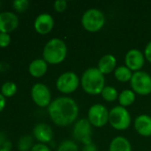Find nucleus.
Here are the masks:
<instances>
[{
    "label": "nucleus",
    "mask_w": 151,
    "mask_h": 151,
    "mask_svg": "<svg viewBox=\"0 0 151 151\" xmlns=\"http://www.w3.org/2000/svg\"><path fill=\"white\" fill-rule=\"evenodd\" d=\"M133 74V72H132L125 65L117 66L116 68V70L114 71V77L119 82H128V81H131Z\"/></svg>",
    "instance_id": "obj_20"
},
{
    "label": "nucleus",
    "mask_w": 151,
    "mask_h": 151,
    "mask_svg": "<svg viewBox=\"0 0 151 151\" xmlns=\"http://www.w3.org/2000/svg\"><path fill=\"white\" fill-rule=\"evenodd\" d=\"M33 146V140L31 136L28 135L21 137L18 142V148L20 151H28L29 150H31Z\"/></svg>",
    "instance_id": "obj_24"
},
{
    "label": "nucleus",
    "mask_w": 151,
    "mask_h": 151,
    "mask_svg": "<svg viewBox=\"0 0 151 151\" xmlns=\"http://www.w3.org/2000/svg\"><path fill=\"white\" fill-rule=\"evenodd\" d=\"M31 97L34 103L41 107H48L52 103V94L49 88L41 82L36 83L31 88Z\"/></svg>",
    "instance_id": "obj_10"
},
{
    "label": "nucleus",
    "mask_w": 151,
    "mask_h": 151,
    "mask_svg": "<svg viewBox=\"0 0 151 151\" xmlns=\"http://www.w3.org/2000/svg\"><path fill=\"white\" fill-rule=\"evenodd\" d=\"M57 151H78V146L75 141L64 140L59 144Z\"/></svg>",
    "instance_id": "obj_23"
},
{
    "label": "nucleus",
    "mask_w": 151,
    "mask_h": 151,
    "mask_svg": "<svg viewBox=\"0 0 151 151\" xmlns=\"http://www.w3.org/2000/svg\"><path fill=\"white\" fill-rule=\"evenodd\" d=\"M145 56L144 53L138 49L129 50L125 56V65L127 66L132 72L142 71L145 65Z\"/></svg>",
    "instance_id": "obj_11"
},
{
    "label": "nucleus",
    "mask_w": 151,
    "mask_h": 151,
    "mask_svg": "<svg viewBox=\"0 0 151 151\" xmlns=\"http://www.w3.org/2000/svg\"><path fill=\"white\" fill-rule=\"evenodd\" d=\"M119 105L125 108H127L134 104L136 100V94L132 89H124L118 96Z\"/></svg>",
    "instance_id": "obj_19"
},
{
    "label": "nucleus",
    "mask_w": 151,
    "mask_h": 151,
    "mask_svg": "<svg viewBox=\"0 0 151 151\" xmlns=\"http://www.w3.org/2000/svg\"><path fill=\"white\" fill-rule=\"evenodd\" d=\"M97 68L104 75L114 73L117 68V58L113 54H105L98 61Z\"/></svg>",
    "instance_id": "obj_16"
},
{
    "label": "nucleus",
    "mask_w": 151,
    "mask_h": 151,
    "mask_svg": "<svg viewBox=\"0 0 151 151\" xmlns=\"http://www.w3.org/2000/svg\"><path fill=\"white\" fill-rule=\"evenodd\" d=\"M51 120L58 127H68L77 120L79 106L71 97L60 96L52 101L47 107Z\"/></svg>",
    "instance_id": "obj_1"
},
{
    "label": "nucleus",
    "mask_w": 151,
    "mask_h": 151,
    "mask_svg": "<svg viewBox=\"0 0 151 151\" xmlns=\"http://www.w3.org/2000/svg\"><path fill=\"white\" fill-rule=\"evenodd\" d=\"M68 55V47L65 42L60 38L49 40L43 50V58L50 65H59L62 63Z\"/></svg>",
    "instance_id": "obj_3"
},
{
    "label": "nucleus",
    "mask_w": 151,
    "mask_h": 151,
    "mask_svg": "<svg viewBox=\"0 0 151 151\" xmlns=\"http://www.w3.org/2000/svg\"><path fill=\"white\" fill-rule=\"evenodd\" d=\"M109 151H133L130 141L124 136H117L109 143Z\"/></svg>",
    "instance_id": "obj_18"
},
{
    "label": "nucleus",
    "mask_w": 151,
    "mask_h": 151,
    "mask_svg": "<svg viewBox=\"0 0 151 151\" xmlns=\"http://www.w3.org/2000/svg\"><path fill=\"white\" fill-rule=\"evenodd\" d=\"M30 151H52L51 150V149L46 145V144H44V143H36V144H35L33 147H32V149H31V150Z\"/></svg>",
    "instance_id": "obj_28"
},
{
    "label": "nucleus",
    "mask_w": 151,
    "mask_h": 151,
    "mask_svg": "<svg viewBox=\"0 0 151 151\" xmlns=\"http://www.w3.org/2000/svg\"><path fill=\"white\" fill-rule=\"evenodd\" d=\"M48 69V64L44 58L34 59L28 65V72L31 76L40 78L44 76Z\"/></svg>",
    "instance_id": "obj_17"
},
{
    "label": "nucleus",
    "mask_w": 151,
    "mask_h": 151,
    "mask_svg": "<svg viewBox=\"0 0 151 151\" xmlns=\"http://www.w3.org/2000/svg\"><path fill=\"white\" fill-rule=\"evenodd\" d=\"M101 96L104 101H106L108 103H113L118 99L119 93L116 88H114L112 86H109V85L107 86L106 85L104 87V88L102 89Z\"/></svg>",
    "instance_id": "obj_21"
},
{
    "label": "nucleus",
    "mask_w": 151,
    "mask_h": 151,
    "mask_svg": "<svg viewBox=\"0 0 151 151\" xmlns=\"http://www.w3.org/2000/svg\"><path fill=\"white\" fill-rule=\"evenodd\" d=\"M109 123L117 131H125L128 129L132 124V117L127 108L120 105L113 107L109 111Z\"/></svg>",
    "instance_id": "obj_5"
},
{
    "label": "nucleus",
    "mask_w": 151,
    "mask_h": 151,
    "mask_svg": "<svg viewBox=\"0 0 151 151\" xmlns=\"http://www.w3.org/2000/svg\"><path fill=\"white\" fill-rule=\"evenodd\" d=\"M109 111L101 104H93L87 113V119L93 127L101 128L109 123Z\"/></svg>",
    "instance_id": "obj_9"
},
{
    "label": "nucleus",
    "mask_w": 151,
    "mask_h": 151,
    "mask_svg": "<svg viewBox=\"0 0 151 151\" xmlns=\"http://www.w3.org/2000/svg\"><path fill=\"white\" fill-rule=\"evenodd\" d=\"M80 85V79L78 75L72 72L68 71L61 73L56 81V88L59 92L64 95L74 93Z\"/></svg>",
    "instance_id": "obj_6"
},
{
    "label": "nucleus",
    "mask_w": 151,
    "mask_h": 151,
    "mask_svg": "<svg viewBox=\"0 0 151 151\" xmlns=\"http://www.w3.org/2000/svg\"><path fill=\"white\" fill-rule=\"evenodd\" d=\"M33 135L39 143H49L53 139V131L52 127L45 123L36 124L33 129Z\"/></svg>",
    "instance_id": "obj_14"
},
{
    "label": "nucleus",
    "mask_w": 151,
    "mask_h": 151,
    "mask_svg": "<svg viewBox=\"0 0 151 151\" xmlns=\"http://www.w3.org/2000/svg\"><path fill=\"white\" fill-rule=\"evenodd\" d=\"M17 92V85L12 81H6L1 87V94L5 97L12 96Z\"/></svg>",
    "instance_id": "obj_22"
},
{
    "label": "nucleus",
    "mask_w": 151,
    "mask_h": 151,
    "mask_svg": "<svg viewBox=\"0 0 151 151\" xmlns=\"http://www.w3.org/2000/svg\"><path fill=\"white\" fill-rule=\"evenodd\" d=\"M54 26V19L53 16L47 12L39 14L34 21V28L40 35H46L50 33Z\"/></svg>",
    "instance_id": "obj_12"
},
{
    "label": "nucleus",
    "mask_w": 151,
    "mask_h": 151,
    "mask_svg": "<svg viewBox=\"0 0 151 151\" xmlns=\"http://www.w3.org/2000/svg\"><path fill=\"white\" fill-rule=\"evenodd\" d=\"M0 9H1V2H0Z\"/></svg>",
    "instance_id": "obj_33"
},
{
    "label": "nucleus",
    "mask_w": 151,
    "mask_h": 151,
    "mask_svg": "<svg viewBox=\"0 0 151 151\" xmlns=\"http://www.w3.org/2000/svg\"><path fill=\"white\" fill-rule=\"evenodd\" d=\"M132 90L140 96L151 94V75L144 71L135 72L130 81Z\"/></svg>",
    "instance_id": "obj_8"
},
{
    "label": "nucleus",
    "mask_w": 151,
    "mask_h": 151,
    "mask_svg": "<svg viewBox=\"0 0 151 151\" xmlns=\"http://www.w3.org/2000/svg\"><path fill=\"white\" fill-rule=\"evenodd\" d=\"M133 126L139 135L143 137L151 136V116L147 114L139 115L134 119Z\"/></svg>",
    "instance_id": "obj_15"
},
{
    "label": "nucleus",
    "mask_w": 151,
    "mask_h": 151,
    "mask_svg": "<svg viewBox=\"0 0 151 151\" xmlns=\"http://www.w3.org/2000/svg\"><path fill=\"white\" fill-rule=\"evenodd\" d=\"M5 104H6L5 98H4V96L0 93V111H2L4 110V106H5Z\"/></svg>",
    "instance_id": "obj_31"
},
{
    "label": "nucleus",
    "mask_w": 151,
    "mask_h": 151,
    "mask_svg": "<svg viewBox=\"0 0 151 151\" xmlns=\"http://www.w3.org/2000/svg\"><path fill=\"white\" fill-rule=\"evenodd\" d=\"M105 75L97 67H89L84 71L80 78V85L83 90L90 96L101 95L106 86Z\"/></svg>",
    "instance_id": "obj_2"
},
{
    "label": "nucleus",
    "mask_w": 151,
    "mask_h": 151,
    "mask_svg": "<svg viewBox=\"0 0 151 151\" xmlns=\"http://www.w3.org/2000/svg\"><path fill=\"white\" fill-rule=\"evenodd\" d=\"M53 8L57 12H63L68 8V2L66 0H56L53 4Z\"/></svg>",
    "instance_id": "obj_26"
},
{
    "label": "nucleus",
    "mask_w": 151,
    "mask_h": 151,
    "mask_svg": "<svg viewBox=\"0 0 151 151\" xmlns=\"http://www.w3.org/2000/svg\"><path fill=\"white\" fill-rule=\"evenodd\" d=\"M11 42V35L7 33H0V47H7Z\"/></svg>",
    "instance_id": "obj_27"
},
{
    "label": "nucleus",
    "mask_w": 151,
    "mask_h": 151,
    "mask_svg": "<svg viewBox=\"0 0 151 151\" xmlns=\"http://www.w3.org/2000/svg\"><path fill=\"white\" fill-rule=\"evenodd\" d=\"M82 151H97V147L93 142H92V143L84 145Z\"/></svg>",
    "instance_id": "obj_30"
},
{
    "label": "nucleus",
    "mask_w": 151,
    "mask_h": 151,
    "mask_svg": "<svg viewBox=\"0 0 151 151\" xmlns=\"http://www.w3.org/2000/svg\"><path fill=\"white\" fill-rule=\"evenodd\" d=\"M106 17L104 13L95 8L86 10L81 18V24L85 30L90 33H96L101 30L105 25Z\"/></svg>",
    "instance_id": "obj_4"
},
{
    "label": "nucleus",
    "mask_w": 151,
    "mask_h": 151,
    "mask_svg": "<svg viewBox=\"0 0 151 151\" xmlns=\"http://www.w3.org/2000/svg\"><path fill=\"white\" fill-rule=\"evenodd\" d=\"M143 53H144L146 60L151 64V40L147 43V45H146V47L144 49Z\"/></svg>",
    "instance_id": "obj_29"
},
{
    "label": "nucleus",
    "mask_w": 151,
    "mask_h": 151,
    "mask_svg": "<svg viewBox=\"0 0 151 151\" xmlns=\"http://www.w3.org/2000/svg\"><path fill=\"white\" fill-rule=\"evenodd\" d=\"M0 151H11V150H6V149L2 148V149H0Z\"/></svg>",
    "instance_id": "obj_32"
},
{
    "label": "nucleus",
    "mask_w": 151,
    "mask_h": 151,
    "mask_svg": "<svg viewBox=\"0 0 151 151\" xmlns=\"http://www.w3.org/2000/svg\"><path fill=\"white\" fill-rule=\"evenodd\" d=\"M72 135L75 141L86 145L93 142V126L87 119H77L72 129Z\"/></svg>",
    "instance_id": "obj_7"
},
{
    "label": "nucleus",
    "mask_w": 151,
    "mask_h": 151,
    "mask_svg": "<svg viewBox=\"0 0 151 151\" xmlns=\"http://www.w3.org/2000/svg\"><path fill=\"white\" fill-rule=\"evenodd\" d=\"M19 25L18 16L12 12H0V33H7L13 31Z\"/></svg>",
    "instance_id": "obj_13"
},
{
    "label": "nucleus",
    "mask_w": 151,
    "mask_h": 151,
    "mask_svg": "<svg viewBox=\"0 0 151 151\" xmlns=\"http://www.w3.org/2000/svg\"><path fill=\"white\" fill-rule=\"evenodd\" d=\"M12 5H13V8L17 12H22L28 8L29 2L28 0H15L12 2Z\"/></svg>",
    "instance_id": "obj_25"
}]
</instances>
